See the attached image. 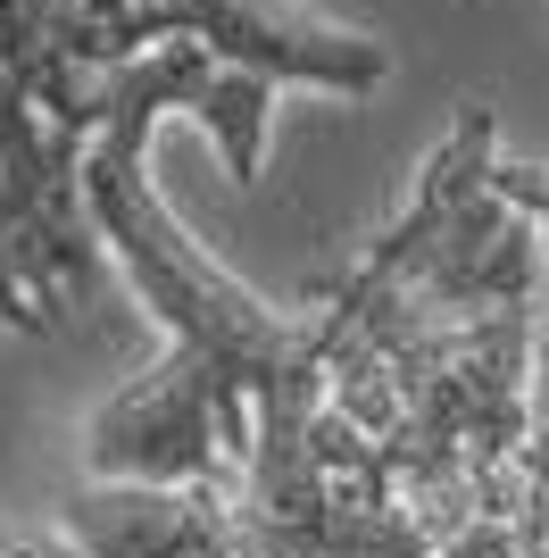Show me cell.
I'll list each match as a JSON object with an SVG mask.
<instances>
[{
  "instance_id": "277c9868",
  "label": "cell",
  "mask_w": 549,
  "mask_h": 558,
  "mask_svg": "<svg viewBox=\"0 0 549 558\" xmlns=\"http://www.w3.org/2000/svg\"><path fill=\"white\" fill-rule=\"evenodd\" d=\"M75 558H283L242 484H91L68 509Z\"/></svg>"
},
{
  "instance_id": "6da1fadb",
  "label": "cell",
  "mask_w": 549,
  "mask_h": 558,
  "mask_svg": "<svg viewBox=\"0 0 549 558\" xmlns=\"http://www.w3.org/2000/svg\"><path fill=\"white\" fill-rule=\"evenodd\" d=\"M267 75L225 68L200 43H167L100 84V134L84 159V192L100 217V242L159 317L167 359L142 384L91 409L84 466L91 484H242L258 450H283L325 409L333 333L325 317H283L242 276L183 233V217L142 175L150 125L183 109L217 142L233 184H258L267 167Z\"/></svg>"
},
{
  "instance_id": "3957f363",
  "label": "cell",
  "mask_w": 549,
  "mask_h": 558,
  "mask_svg": "<svg viewBox=\"0 0 549 558\" xmlns=\"http://www.w3.org/2000/svg\"><path fill=\"white\" fill-rule=\"evenodd\" d=\"M91 142L68 134L17 75L0 68V242L17 258V276L34 283V301L59 317L100 283V217L84 192Z\"/></svg>"
},
{
  "instance_id": "7a4b0ae2",
  "label": "cell",
  "mask_w": 549,
  "mask_h": 558,
  "mask_svg": "<svg viewBox=\"0 0 549 558\" xmlns=\"http://www.w3.org/2000/svg\"><path fill=\"white\" fill-rule=\"evenodd\" d=\"M167 43H200L225 68L317 93H375L391 50L342 25H292L267 0H59L50 17V117L68 134H100V84Z\"/></svg>"
},
{
  "instance_id": "52a82bcc",
  "label": "cell",
  "mask_w": 549,
  "mask_h": 558,
  "mask_svg": "<svg viewBox=\"0 0 549 558\" xmlns=\"http://www.w3.org/2000/svg\"><path fill=\"white\" fill-rule=\"evenodd\" d=\"M0 558H75V542H34V534H0Z\"/></svg>"
},
{
  "instance_id": "8992f818",
  "label": "cell",
  "mask_w": 549,
  "mask_h": 558,
  "mask_svg": "<svg viewBox=\"0 0 549 558\" xmlns=\"http://www.w3.org/2000/svg\"><path fill=\"white\" fill-rule=\"evenodd\" d=\"M491 192L516 201V209L541 226V242H549V159H491Z\"/></svg>"
},
{
  "instance_id": "5b68a950",
  "label": "cell",
  "mask_w": 549,
  "mask_h": 558,
  "mask_svg": "<svg viewBox=\"0 0 549 558\" xmlns=\"http://www.w3.org/2000/svg\"><path fill=\"white\" fill-rule=\"evenodd\" d=\"M516 550H525V558H549V342H541V375H533L525 466H516Z\"/></svg>"
}]
</instances>
